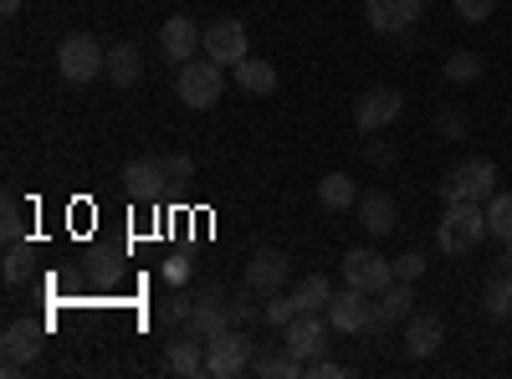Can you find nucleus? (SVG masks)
I'll return each mask as SVG.
<instances>
[{
  "label": "nucleus",
  "mask_w": 512,
  "mask_h": 379,
  "mask_svg": "<svg viewBox=\"0 0 512 379\" xmlns=\"http://www.w3.org/2000/svg\"><path fill=\"white\" fill-rule=\"evenodd\" d=\"M200 52H205L210 62H221V67L246 62V26H241V21H231V16L210 21V26H205V41H200Z\"/></svg>",
  "instance_id": "nucleus-7"
},
{
  "label": "nucleus",
  "mask_w": 512,
  "mask_h": 379,
  "mask_svg": "<svg viewBox=\"0 0 512 379\" xmlns=\"http://www.w3.org/2000/svg\"><path fill=\"white\" fill-rule=\"evenodd\" d=\"M164 364H169V374L195 379V374H205V344L195 339V333H185V339H169V344H164Z\"/></svg>",
  "instance_id": "nucleus-19"
},
{
  "label": "nucleus",
  "mask_w": 512,
  "mask_h": 379,
  "mask_svg": "<svg viewBox=\"0 0 512 379\" xmlns=\"http://www.w3.org/2000/svg\"><path fill=\"white\" fill-rule=\"evenodd\" d=\"M425 0H364V16L374 31H410Z\"/></svg>",
  "instance_id": "nucleus-16"
},
{
  "label": "nucleus",
  "mask_w": 512,
  "mask_h": 379,
  "mask_svg": "<svg viewBox=\"0 0 512 379\" xmlns=\"http://www.w3.org/2000/svg\"><path fill=\"white\" fill-rule=\"evenodd\" d=\"M164 277H169V282H185V277H190V267L175 257V262H164Z\"/></svg>",
  "instance_id": "nucleus-40"
},
{
  "label": "nucleus",
  "mask_w": 512,
  "mask_h": 379,
  "mask_svg": "<svg viewBox=\"0 0 512 379\" xmlns=\"http://www.w3.org/2000/svg\"><path fill=\"white\" fill-rule=\"evenodd\" d=\"M164 185L169 180H164V159L159 154H144V159H128L123 164V190L134 195V200H154Z\"/></svg>",
  "instance_id": "nucleus-15"
},
{
  "label": "nucleus",
  "mask_w": 512,
  "mask_h": 379,
  "mask_svg": "<svg viewBox=\"0 0 512 379\" xmlns=\"http://www.w3.org/2000/svg\"><path fill=\"white\" fill-rule=\"evenodd\" d=\"M251 359H256L251 333L236 328V323L221 333V339H210V344H205V374H216V379H236V374H246Z\"/></svg>",
  "instance_id": "nucleus-3"
},
{
  "label": "nucleus",
  "mask_w": 512,
  "mask_h": 379,
  "mask_svg": "<svg viewBox=\"0 0 512 379\" xmlns=\"http://www.w3.org/2000/svg\"><path fill=\"white\" fill-rule=\"evenodd\" d=\"M175 88H180V103L185 108H216L221 93H226V67L221 62H210V57H190L175 77Z\"/></svg>",
  "instance_id": "nucleus-2"
},
{
  "label": "nucleus",
  "mask_w": 512,
  "mask_h": 379,
  "mask_svg": "<svg viewBox=\"0 0 512 379\" xmlns=\"http://www.w3.org/2000/svg\"><path fill=\"white\" fill-rule=\"evenodd\" d=\"M292 298H297V308H303V313H328V303H333V282H328L323 272H308V277H297V282H292Z\"/></svg>",
  "instance_id": "nucleus-21"
},
{
  "label": "nucleus",
  "mask_w": 512,
  "mask_h": 379,
  "mask_svg": "<svg viewBox=\"0 0 512 379\" xmlns=\"http://www.w3.org/2000/svg\"><path fill=\"white\" fill-rule=\"evenodd\" d=\"M344 282L374 298V292H384V287L395 282V262H384L379 251H359V246H354L349 257H344Z\"/></svg>",
  "instance_id": "nucleus-8"
},
{
  "label": "nucleus",
  "mask_w": 512,
  "mask_h": 379,
  "mask_svg": "<svg viewBox=\"0 0 512 379\" xmlns=\"http://www.w3.org/2000/svg\"><path fill=\"white\" fill-rule=\"evenodd\" d=\"M287 277H292V262L282 257V251H256V257L246 262V292H262V298L282 292Z\"/></svg>",
  "instance_id": "nucleus-13"
},
{
  "label": "nucleus",
  "mask_w": 512,
  "mask_h": 379,
  "mask_svg": "<svg viewBox=\"0 0 512 379\" xmlns=\"http://www.w3.org/2000/svg\"><path fill=\"white\" fill-rule=\"evenodd\" d=\"M108 72H113V82H118V88H134V82H139V72H144V57H139V47H134V41H118V47L108 52Z\"/></svg>",
  "instance_id": "nucleus-24"
},
{
  "label": "nucleus",
  "mask_w": 512,
  "mask_h": 379,
  "mask_svg": "<svg viewBox=\"0 0 512 379\" xmlns=\"http://www.w3.org/2000/svg\"><path fill=\"white\" fill-rule=\"evenodd\" d=\"M328 323H333L338 333H364V328H374V303H369V292H359V287L333 292Z\"/></svg>",
  "instance_id": "nucleus-10"
},
{
  "label": "nucleus",
  "mask_w": 512,
  "mask_h": 379,
  "mask_svg": "<svg viewBox=\"0 0 512 379\" xmlns=\"http://www.w3.org/2000/svg\"><path fill=\"white\" fill-rule=\"evenodd\" d=\"M41 344H47V323H36V318H11L6 333H0V349L16 364H31L41 354Z\"/></svg>",
  "instance_id": "nucleus-12"
},
{
  "label": "nucleus",
  "mask_w": 512,
  "mask_h": 379,
  "mask_svg": "<svg viewBox=\"0 0 512 379\" xmlns=\"http://www.w3.org/2000/svg\"><path fill=\"white\" fill-rule=\"evenodd\" d=\"M369 164H379V170H390V164H395V149H390V144H369Z\"/></svg>",
  "instance_id": "nucleus-39"
},
{
  "label": "nucleus",
  "mask_w": 512,
  "mask_h": 379,
  "mask_svg": "<svg viewBox=\"0 0 512 379\" xmlns=\"http://www.w3.org/2000/svg\"><path fill=\"white\" fill-rule=\"evenodd\" d=\"M0 236H6V246L11 241H26V221H21L16 195H6V205H0Z\"/></svg>",
  "instance_id": "nucleus-31"
},
{
  "label": "nucleus",
  "mask_w": 512,
  "mask_h": 379,
  "mask_svg": "<svg viewBox=\"0 0 512 379\" xmlns=\"http://www.w3.org/2000/svg\"><path fill=\"white\" fill-rule=\"evenodd\" d=\"M205 41V31H195V21L190 16H169L164 26H159V52L175 62V67H185L190 57H195V47Z\"/></svg>",
  "instance_id": "nucleus-14"
},
{
  "label": "nucleus",
  "mask_w": 512,
  "mask_h": 379,
  "mask_svg": "<svg viewBox=\"0 0 512 379\" xmlns=\"http://www.w3.org/2000/svg\"><path fill=\"white\" fill-rule=\"evenodd\" d=\"M492 6H497V0H456V11H461L466 21H487Z\"/></svg>",
  "instance_id": "nucleus-37"
},
{
  "label": "nucleus",
  "mask_w": 512,
  "mask_h": 379,
  "mask_svg": "<svg viewBox=\"0 0 512 379\" xmlns=\"http://www.w3.org/2000/svg\"><path fill=\"white\" fill-rule=\"evenodd\" d=\"M400 113H405V98L395 88H369L354 108V123H359V134H379V129H390Z\"/></svg>",
  "instance_id": "nucleus-9"
},
{
  "label": "nucleus",
  "mask_w": 512,
  "mask_h": 379,
  "mask_svg": "<svg viewBox=\"0 0 512 379\" xmlns=\"http://www.w3.org/2000/svg\"><path fill=\"white\" fill-rule=\"evenodd\" d=\"M441 344H446V323L431 318V313H410V323H405V354L425 359V354H436Z\"/></svg>",
  "instance_id": "nucleus-17"
},
{
  "label": "nucleus",
  "mask_w": 512,
  "mask_h": 379,
  "mask_svg": "<svg viewBox=\"0 0 512 379\" xmlns=\"http://www.w3.org/2000/svg\"><path fill=\"white\" fill-rule=\"evenodd\" d=\"M487 231L497 241H512V195H492L487 200Z\"/></svg>",
  "instance_id": "nucleus-29"
},
{
  "label": "nucleus",
  "mask_w": 512,
  "mask_h": 379,
  "mask_svg": "<svg viewBox=\"0 0 512 379\" xmlns=\"http://www.w3.org/2000/svg\"><path fill=\"white\" fill-rule=\"evenodd\" d=\"M185 328L195 333L200 344H210V339H221V333L231 328V303H221V292H216V287H210V292H200V303L190 308Z\"/></svg>",
  "instance_id": "nucleus-11"
},
{
  "label": "nucleus",
  "mask_w": 512,
  "mask_h": 379,
  "mask_svg": "<svg viewBox=\"0 0 512 379\" xmlns=\"http://www.w3.org/2000/svg\"><path fill=\"white\" fill-rule=\"evenodd\" d=\"M425 272V257H420V251H405V257L395 262V282H415Z\"/></svg>",
  "instance_id": "nucleus-34"
},
{
  "label": "nucleus",
  "mask_w": 512,
  "mask_h": 379,
  "mask_svg": "<svg viewBox=\"0 0 512 379\" xmlns=\"http://www.w3.org/2000/svg\"><path fill=\"white\" fill-rule=\"evenodd\" d=\"M190 308H195V303H185V298H169V303H164V323H185V318H190Z\"/></svg>",
  "instance_id": "nucleus-38"
},
{
  "label": "nucleus",
  "mask_w": 512,
  "mask_h": 379,
  "mask_svg": "<svg viewBox=\"0 0 512 379\" xmlns=\"http://www.w3.org/2000/svg\"><path fill=\"white\" fill-rule=\"evenodd\" d=\"M297 313H303V308H297V298H292V292H272V298H267V308H262V318H267L272 328H287Z\"/></svg>",
  "instance_id": "nucleus-30"
},
{
  "label": "nucleus",
  "mask_w": 512,
  "mask_h": 379,
  "mask_svg": "<svg viewBox=\"0 0 512 379\" xmlns=\"http://www.w3.org/2000/svg\"><path fill=\"white\" fill-rule=\"evenodd\" d=\"M21 11V0H0V16H16Z\"/></svg>",
  "instance_id": "nucleus-41"
},
{
  "label": "nucleus",
  "mask_w": 512,
  "mask_h": 379,
  "mask_svg": "<svg viewBox=\"0 0 512 379\" xmlns=\"http://www.w3.org/2000/svg\"><path fill=\"white\" fill-rule=\"evenodd\" d=\"M31 267H36V246H31V241H11V246H6V267H0V272H6V282H11V287L26 282Z\"/></svg>",
  "instance_id": "nucleus-26"
},
{
  "label": "nucleus",
  "mask_w": 512,
  "mask_h": 379,
  "mask_svg": "<svg viewBox=\"0 0 512 379\" xmlns=\"http://www.w3.org/2000/svg\"><path fill=\"white\" fill-rule=\"evenodd\" d=\"M318 200H323L328 210H349V205L359 200V190H354L349 175H323V180H318Z\"/></svg>",
  "instance_id": "nucleus-25"
},
{
  "label": "nucleus",
  "mask_w": 512,
  "mask_h": 379,
  "mask_svg": "<svg viewBox=\"0 0 512 379\" xmlns=\"http://www.w3.org/2000/svg\"><path fill=\"white\" fill-rule=\"evenodd\" d=\"M436 129H441L446 139H466V113H461V108H441V113H436Z\"/></svg>",
  "instance_id": "nucleus-33"
},
{
  "label": "nucleus",
  "mask_w": 512,
  "mask_h": 379,
  "mask_svg": "<svg viewBox=\"0 0 512 379\" xmlns=\"http://www.w3.org/2000/svg\"><path fill=\"white\" fill-rule=\"evenodd\" d=\"M344 374H349L344 364H333V359H323V354L308 359V379H344Z\"/></svg>",
  "instance_id": "nucleus-36"
},
{
  "label": "nucleus",
  "mask_w": 512,
  "mask_h": 379,
  "mask_svg": "<svg viewBox=\"0 0 512 379\" xmlns=\"http://www.w3.org/2000/svg\"><path fill=\"white\" fill-rule=\"evenodd\" d=\"M57 67H62L67 82H93L98 72H108V52L93 36H67L57 47Z\"/></svg>",
  "instance_id": "nucleus-5"
},
{
  "label": "nucleus",
  "mask_w": 512,
  "mask_h": 379,
  "mask_svg": "<svg viewBox=\"0 0 512 379\" xmlns=\"http://www.w3.org/2000/svg\"><path fill=\"white\" fill-rule=\"evenodd\" d=\"M328 328H333L328 313H297V318L282 328V349H292L297 359L308 364V359H318V354L328 349Z\"/></svg>",
  "instance_id": "nucleus-6"
},
{
  "label": "nucleus",
  "mask_w": 512,
  "mask_h": 379,
  "mask_svg": "<svg viewBox=\"0 0 512 379\" xmlns=\"http://www.w3.org/2000/svg\"><path fill=\"white\" fill-rule=\"evenodd\" d=\"M482 236H487V210L477 200H451L446 216H441V251L466 257V251H472Z\"/></svg>",
  "instance_id": "nucleus-1"
},
{
  "label": "nucleus",
  "mask_w": 512,
  "mask_h": 379,
  "mask_svg": "<svg viewBox=\"0 0 512 379\" xmlns=\"http://www.w3.org/2000/svg\"><path fill=\"white\" fill-rule=\"evenodd\" d=\"M256 318H262V308H256V303L246 298V292H241V298L231 303V323H236V328H246V323H256Z\"/></svg>",
  "instance_id": "nucleus-35"
},
{
  "label": "nucleus",
  "mask_w": 512,
  "mask_h": 379,
  "mask_svg": "<svg viewBox=\"0 0 512 379\" xmlns=\"http://www.w3.org/2000/svg\"><path fill=\"white\" fill-rule=\"evenodd\" d=\"M164 180H169V185L195 180V159H190V154H164Z\"/></svg>",
  "instance_id": "nucleus-32"
},
{
  "label": "nucleus",
  "mask_w": 512,
  "mask_h": 379,
  "mask_svg": "<svg viewBox=\"0 0 512 379\" xmlns=\"http://www.w3.org/2000/svg\"><path fill=\"white\" fill-rule=\"evenodd\" d=\"M236 88H246V93H256V98L277 93V67H272V62H256V57L236 62Z\"/></svg>",
  "instance_id": "nucleus-23"
},
{
  "label": "nucleus",
  "mask_w": 512,
  "mask_h": 379,
  "mask_svg": "<svg viewBox=\"0 0 512 379\" xmlns=\"http://www.w3.org/2000/svg\"><path fill=\"white\" fill-rule=\"evenodd\" d=\"M359 221H364V231L384 236V231L400 221V210H395V200L384 195V190H369V195H359Z\"/></svg>",
  "instance_id": "nucleus-20"
},
{
  "label": "nucleus",
  "mask_w": 512,
  "mask_h": 379,
  "mask_svg": "<svg viewBox=\"0 0 512 379\" xmlns=\"http://www.w3.org/2000/svg\"><path fill=\"white\" fill-rule=\"evenodd\" d=\"M441 72H446V82L466 88V82H477V77H482V57H477V52H451Z\"/></svg>",
  "instance_id": "nucleus-28"
},
{
  "label": "nucleus",
  "mask_w": 512,
  "mask_h": 379,
  "mask_svg": "<svg viewBox=\"0 0 512 379\" xmlns=\"http://www.w3.org/2000/svg\"><path fill=\"white\" fill-rule=\"evenodd\" d=\"M251 369L262 374V379H303V374H308V364L297 359L292 349H272V354H256V359H251Z\"/></svg>",
  "instance_id": "nucleus-22"
},
{
  "label": "nucleus",
  "mask_w": 512,
  "mask_h": 379,
  "mask_svg": "<svg viewBox=\"0 0 512 379\" xmlns=\"http://www.w3.org/2000/svg\"><path fill=\"white\" fill-rule=\"evenodd\" d=\"M497 195V164L492 159H466V164H456V170L441 180V200L451 205V200H492Z\"/></svg>",
  "instance_id": "nucleus-4"
},
{
  "label": "nucleus",
  "mask_w": 512,
  "mask_h": 379,
  "mask_svg": "<svg viewBox=\"0 0 512 379\" xmlns=\"http://www.w3.org/2000/svg\"><path fill=\"white\" fill-rule=\"evenodd\" d=\"M410 308H415L410 282H390L384 292H374V328H390V323L410 318Z\"/></svg>",
  "instance_id": "nucleus-18"
},
{
  "label": "nucleus",
  "mask_w": 512,
  "mask_h": 379,
  "mask_svg": "<svg viewBox=\"0 0 512 379\" xmlns=\"http://www.w3.org/2000/svg\"><path fill=\"white\" fill-rule=\"evenodd\" d=\"M482 308H487L492 318H507V313H512V267H507V272H497V277L487 282Z\"/></svg>",
  "instance_id": "nucleus-27"
}]
</instances>
